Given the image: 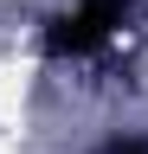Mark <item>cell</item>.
Wrapping results in <instances>:
<instances>
[{
    "label": "cell",
    "mask_w": 148,
    "mask_h": 154,
    "mask_svg": "<svg viewBox=\"0 0 148 154\" xmlns=\"http://www.w3.org/2000/svg\"><path fill=\"white\" fill-rule=\"evenodd\" d=\"M122 19H129V0H77L71 13L52 19L45 51H52V58H90V51H103L109 38H116Z\"/></svg>",
    "instance_id": "obj_1"
},
{
    "label": "cell",
    "mask_w": 148,
    "mask_h": 154,
    "mask_svg": "<svg viewBox=\"0 0 148 154\" xmlns=\"http://www.w3.org/2000/svg\"><path fill=\"white\" fill-rule=\"evenodd\" d=\"M103 154H148V141H116V148H103Z\"/></svg>",
    "instance_id": "obj_2"
}]
</instances>
